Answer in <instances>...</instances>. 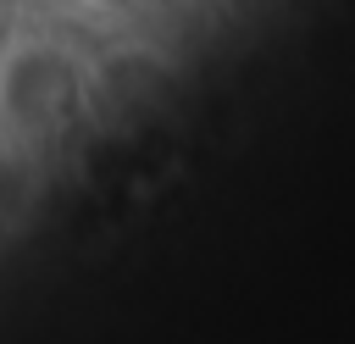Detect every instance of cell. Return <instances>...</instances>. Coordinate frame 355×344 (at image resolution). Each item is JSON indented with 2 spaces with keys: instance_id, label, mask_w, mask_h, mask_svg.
Here are the masks:
<instances>
[]
</instances>
